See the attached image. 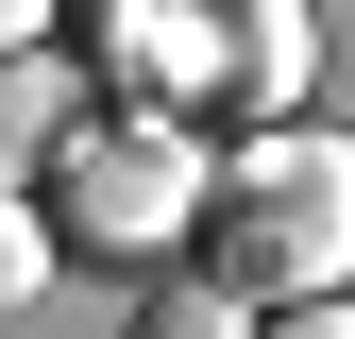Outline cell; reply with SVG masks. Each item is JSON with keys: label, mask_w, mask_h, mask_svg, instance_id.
<instances>
[{"label": "cell", "mask_w": 355, "mask_h": 339, "mask_svg": "<svg viewBox=\"0 0 355 339\" xmlns=\"http://www.w3.org/2000/svg\"><path fill=\"white\" fill-rule=\"evenodd\" d=\"M203 272H237L254 306H304V288L355 272V136L338 119H254V136H220Z\"/></svg>", "instance_id": "obj_1"}, {"label": "cell", "mask_w": 355, "mask_h": 339, "mask_svg": "<svg viewBox=\"0 0 355 339\" xmlns=\"http://www.w3.org/2000/svg\"><path fill=\"white\" fill-rule=\"evenodd\" d=\"M203 187H220V153H203L187 102H102V119H68V153H51V221H68V254H102V272L203 254Z\"/></svg>", "instance_id": "obj_2"}, {"label": "cell", "mask_w": 355, "mask_h": 339, "mask_svg": "<svg viewBox=\"0 0 355 339\" xmlns=\"http://www.w3.org/2000/svg\"><path fill=\"white\" fill-rule=\"evenodd\" d=\"M304 68H322V17H304V0H220V34H203V119H220V136L304 119Z\"/></svg>", "instance_id": "obj_3"}, {"label": "cell", "mask_w": 355, "mask_h": 339, "mask_svg": "<svg viewBox=\"0 0 355 339\" xmlns=\"http://www.w3.org/2000/svg\"><path fill=\"white\" fill-rule=\"evenodd\" d=\"M220 0H102V102H203Z\"/></svg>", "instance_id": "obj_4"}, {"label": "cell", "mask_w": 355, "mask_h": 339, "mask_svg": "<svg viewBox=\"0 0 355 339\" xmlns=\"http://www.w3.org/2000/svg\"><path fill=\"white\" fill-rule=\"evenodd\" d=\"M51 153H68V68L0 51V187H51Z\"/></svg>", "instance_id": "obj_5"}, {"label": "cell", "mask_w": 355, "mask_h": 339, "mask_svg": "<svg viewBox=\"0 0 355 339\" xmlns=\"http://www.w3.org/2000/svg\"><path fill=\"white\" fill-rule=\"evenodd\" d=\"M119 339H254V288H237V272H187V254H169V272L136 288V322H119Z\"/></svg>", "instance_id": "obj_6"}, {"label": "cell", "mask_w": 355, "mask_h": 339, "mask_svg": "<svg viewBox=\"0 0 355 339\" xmlns=\"http://www.w3.org/2000/svg\"><path fill=\"white\" fill-rule=\"evenodd\" d=\"M51 254H68L51 187H0V306H34V288H51Z\"/></svg>", "instance_id": "obj_7"}, {"label": "cell", "mask_w": 355, "mask_h": 339, "mask_svg": "<svg viewBox=\"0 0 355 339\" xmlns=\"http://www.w3.org/2000/svg\"><path fill=\"white\" fill-rule=\"evenodd\" d=\"M254 339H355V306H338V288H304V306H254Z\"/></svg>", "instance_id": "obj_8"}, {"label": "cell", "mask_w": 355, "mask_h": 339, "mask_svg": "<svg viewBox=\"0 0 355 339\" xmlns=\"http://www.w3.org/2000/svg\"><path fill=\"white\" fill-rule=\"evenodd\" d=\"M68 34V0H0V51H51Z\"/></svg>", "instance_id": "obj_9"}]
</instances>
